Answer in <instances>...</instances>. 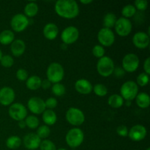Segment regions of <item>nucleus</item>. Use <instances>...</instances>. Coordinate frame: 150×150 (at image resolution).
Wrapping results in <instances>:
<instances>
[{
  "label": "nucleus",
  "instance_id": "a878e982",
  "mask_svg": "<svg viewBox=\"0 0 150 150\" xmlns=\"http://www.w3.org/2000/svg\"><path fill=\"white\" fill-rule=\"evenodd\" d=\"M117 16L115 14L112 13H108L105 15L103 18V28H106V29H110L114 27L115 23L117 22Z\"/></svg>",
  "mask_w": 150,
  "mask_h": 150
},
{
  "label": "nucleus",
  "instance_id": "bb28decb",
  "mask_svg": "<svg viewBox=\"0 0 150 150\" xmlns=\"http://www.w3.org/2000/svg\"><path fill=\"white\" fill-rule=\"evenodd\" d=\"M38 5L35 2H29L25 6L24 15L28 18H32L38 13Z\"/></svg>",
  "mask_w": 150,
  "mask_h": 150
},
{
  "label": "nucleus",
  "instance_id": "a19ab883",
  "mask_svg": "<svg viewBox=\"0 0 150 150\" xmlns=\"http://www.w3.org/2000/svg\"><path fill=\"white\" fill-rule=\"evenodd\" d=\"M117 134L122 137H126L128 136V129L125 125H120L117 128Z\"/></svg>",
  "mask_w": 150,
  "mask_h": 150
},
{
  "label": "nucleus",
  "instance_id": "f257e3e1",
  "mask_svg": "<svg viewBox=\"0 0 150 150\" xmlns=\"http://www.w3.org/2000/svg\"><path fill=\"white\" fill-rule=\"evenodd\" d=\"M56 13L66 19H73L79 14V7L74 0H59L54 6Z\"/></svg>",
  "mask_w": 150,
  "mask_h": 150
},
{
  "label": "nucleus",
  "instance_id": "37998d69",
  "mask_svg": "<svg viewBox=\"0 0 150 150\" xmlns=\"http://www.w3.org/2000/svg\"><path fill=\"white\" fill-rule=\"evenodd\" d=\"M144 73H146L147 75L150 74V58L148 57L144 61Z\"/></svg>",
  "mask_w": 150,
  "mask_h": 150
},
{
  "label": "nucleus",
  "instance_id": "3c124183",
  "mask_svg": "<svg viewBox=\"0 0 150 150\" xmlns=\"http://www.w3.org/2000/svg\"><path fill=\"white\" fill-rule=\"evenodd\" d=\"M146 150H150V149H149V148H147V149H146Z\"/></svg>",
  "mask_w": 150,
  "mask_h": 150
},
{
  "label": "nucleus",
  "instance_id": "1a4fd4ad",
  "mask_svg": "<svg viewBox=\"0 0 150 150\" xmlns=\"http://www.w3.org/2000/svg\"><path fill=\"white\" fill-rule=\"evenodd\" d=\"M79 38V31L76 27L73 26H67L61 34V39L65 45H70L78 40Z\"/></svg>",
  "mask_w": 150,
  "mask_h": 150
},
{
  "label": "nucleus",
  "instance_id": "c756f323",
  "mask_svg": "<svg viewBox=\"0 0 150 150\" xmlns=\"http://www.w3.org/2000/svg\"><path fill=\"white\" fill-rule=\"evenodd\" d=\"M25 123H26V126L30 129H37L39 126L40 121L39 119L35 116H29L26 117V119L24 120Z\"/></svg>",
  "mask_w": 150,
  "mask_h": 150
},
{
  "label": "nucleus",
  "instance_id": "473e14b6",
  "mask_svg": "<svg viewBox=\"0 0 150 150\" xmlns=\"http://www.w3.org/2000/svg\"><path fill=\"white\" fill-rule=\"evenodd\" d=\"M95 94L99 97H104L108 94V89L105 85L102 83H98L93 86V89Z\"/></svg>",
  "mask_w": 150,
  "mask_h": 150
},
{
  "label": "nucleus",
  "instance_id": "7c9ffc66",
  "mask_svg": "<svg viewBox=\"0 0 150 150\" xmlns=\"http://www.w3.org/2000/svg\"><path fill=\"white\" fill-rule=\"evenodd\" d=\"M51 91H52L53 94L54 95L57 97H61L65 94L66 89L64 85L60 83H54L53 85L52 88H51Z\"/></svg>",
  "mask_w": 150,
  "mask_h": 150
},
{
  "label": "nucleus",
  "instance_id": "72a5a7b5",
  "mask_svg": "<svg viewBox=\"0 0 150 150\" xmlns=\"http://www.w3.org/2000/svg\"><path fill=\"white\" fill-rule=\"evenodd\" d=\"M149 81V75H147L145 73H142L139 75L136 79V82L138 86H145L148 84Z\"/></svg>",
  "mask_w": 150,
  "mask_h": 150
},
{
  "label": "nucleus",
  "instance_id": "4c0bfd02",
  "mask_svg": "<svg viewBox=\"0 0 150 150\" xmlns=\"http://www.w3.org/2000/svg\"><path fill=\"white\" fill-rule=\"evenodd\" d=\"M134 7L136 10L140 11H144L148 7V2L146 0H136L134 3Z\"/></svg>",
  "mask_w": 150,
  "mask_h": 150
},
{
  "label": "nucleus",
  "instance_id": "c03bdc74",
  "mask_svg": "<svg viewBox=\"0 0 150 150\" xmlns=\"http://www.w3.org/2000/svg\"><path fill=\"white\" fill-rule=\"evenodd\" d=\"M51 83L48 80V79H45V80L42 81L41 82V86L43 89H48L51 87Z\"/></svg>",
  "mask_w": 150,
  "mask_h": 150
},
{
  "label": "nucleus",
  "instance_id": "8fccbe9b",
  "mask_svg": "<svg viewBox=\"0 0 150 150\" xmlns=\"http://www.w3.org/2000/svg\"><path fill=\"white\" fill-rule=\"evenodd\" d=\"M57 150H67V149H64V148H61V149H57Z\"/></svg>",
  "mask_w": 150,
  "mask_h": 150
},
{
  "label": "nucleus",
  "instance_id": "c9c22d12",
  "mask_svg": "<svg viewBox=\"0 0 150 150\" xmlns=\"http://www.w3.org/2000/svg\"><path fill=\"white\" fill-rule=\"evenodd\" d=\"M40 149V150H57L55 144L51 141L46 139L41 142Z\"/></svg>",
  "mask_w": 150,
  "mask_h": 150
},
{
  "label": "nucleus",
  "instance_id": "9b49d317",
  "mask_svg": "<svg viewBox=\"0 0 150 150\" xmlns=\"http://www.w3.org/2000/svg\"><path fill=\"white\" fill-rule=\"evenodd\" d=\"M114 27L117 35L120 37H126L130 34L133 26L129 19L122 17L117 19Z\"/></svg>",
  "mask_w": 150,
  "mask_h": 150
},
{
  "label": "nucleus",
  "instance_id": "39448f33",
  "mask_svg": "<svg viewBox=\"0 0 150 150\" xmlns=\"http://www.w3.org/2000/svg\"><path fill=\"white\" fill-rule=\"evenodd\" d=\"M120 93L122 98L126 101H132L139 94V86L136 82L128 81L122 85Z\"/></svg>",
  "mask_w": 150,
  "mask_h": 150
},
{
  "label": "nucleus",
  "instance_id": "20e7f679",
  "mask_svg": "<svg viewBox=\"0 0 150 150\" xmlns=\"http://www.w3.org/2000/svg\"><path fill=\"white\" fill-rule=\"evenodd\" d=\"M84 134L80 128L75 127L72 128L67 132L66 135V143L70 147L76 148L79 147L83 142Z\"/></svg>",
  "mask_w": 150,
  "mask_h": 150
},
{
  "label": "nucleus",
  "instance_id": "79ce46f5",
  "mask_svg": "<svg viewBox=\"0 0 150 150\" xmlns=\"http://www.w3.org/2000/svg\"><path fill=\"white\" fill-rule=\"evenodd\" d=\"M113 73L114 74V76H116L117 78H122L123 76L125 75V71L123 70L122 67H114V70Z\"/></svg>",
  "mask_w": 150,
  "mask_h": 150
},
{
  "label": "nucleus",
  "instance_id": "2eb2a0df",
  "mask_svg": "<svg viewBox=\"0 0 150 150\" xmlns=\"http://www.w3.org/2000/svg\"><path fill=\"white\" fill-rule=\"evenodd\" d=\"M15 92L11 87L4 86L0 89V104L7 106L13 103L15 100Z\"/></svg>",
  "mask_w": 150,
  "mask_h": 150
},
{
  "label": "nucleus",
  "instance_id": "f03ea898",
  "mask_svg": "<svg viewBox=\"0 0 150 150\" xmlns=\"http://www.w3.org/2000/svg\"><path fill=\"white\" fill-rule=\"evenodd\" d=\"M47 79L51 83H59L64 79V70L62 66L58 62H53L49 64L46 71Z\"/></svg>",
  "mask_w": 150,
  "mask_h": 150
},
{
  "label": "nucleus",
  "instance_id": "a18cd8bd",
  "mask_svg": "<svg viewBox=\"0 0 150 150\" xmlns=\"http://www.w3.org/2000/svg\"><path fill=\"white\" fill-rule=\"evenodd\" d=\"M18 127H20L21 129H24L25 127H26L24 120H21V121L18 122Z\"/></svg>",
  "mask_w": 150,
  "mask_h": 150
},
{
  "label": "nucleus",
  "instance_id": "c85d7f7f",
  "mask_svg": "<svg viewBox=\"0 0 150 150\" xmlns=\"http://www.w3.org/2000/svg\"><path fill=\"white\" fill-rule=\"evenodd\" d=\"M136 13V9L133 4H127L125 6L122 10V15L123 18L128 19L129 18H132Z\"/></svg>",
  "mask_w": 150,
  "mask_h": 150
},
{
  "label": "nucleus",
  "instance_id": "49530a36",
  "mask_svg": "<svg viewBox=\"0 0 150 150\" xmlns=\"http://www.w3.org/2000/svg\"><path fill=\"white\" fill-rule=\"evenodd\" d=\"M81 3H82V4H90V3L92 2V0H87V1H84V0H81L80 1Z\"/></svg>",
  "mask_w": 150,
  "mask_h": 150
},
{
  "label": "nucleus",
  "instance_id": "e433bc0d",
  "mask_svg": "<svg viewBox=\"0 0 150 150\" xmlns=\"http://www.w3.org/2000/svg\"><path fill=\"white\" fill-rule=\"evenodd\" d=\"M92 54L95 56L96 58L100 59L104 57L105 54V49L103 47L100 45H95L92 48Z\"/></svg>",
  "mask_w": 150,
  "mask_h": 150
},
{
  "label": "nucleus",
  "instance_id": "dca6fc26",
  "mask_svg": "<svg viewBox=\"0 0 150 150\" xmlns=\"http://www.w3.org/2000/svg\"><path fill=\"white\" fill-rule=\"evenodd\" d=\"M133 42L136 48L144 49L149 45V36L145 32H136L133 37Z\"/></svg>",
  "mask_w": 150,
  "mask_h": 150
},
{
  "label": "nucleus",
  "instance_id": "7ed1b4c3",
  "mask_svg": "<svg viewBox=\"0 0 150 150\" xmlns=\"http://www.w3.org/2000/svg\"><path fill=\"white\" fill-rule=\"evenodd\" d=\"M114 67L115 66L112 59L106 56L99 59L97 63V70L98 73L103 77H108L112 75Z\"/></svg>",
  "mask_w": 150,
  "mask_h": 150
},
{
  "label": "nucleus",
  "instance_id": "0eeeda50",
  "mask_svg": "<svg viewBox=\"0 0 150 150\" xmlns=\"http://www.w3.org/2000/svg\"><path fill=\"white\" fill-rule=\"evenodd\" d=\"M8 113L13 120L18 122L24 120L27 117V109L23 104L19 103L12 104L9 108Z\"/></svg>",
  "mask_w": 150,
  "mask_h": 150
},
{
  "label": "nucleus",
  "instance_id": "ddd939ff",
  "mask_svg": "<svg viewBox=\"0 0 150 150\" xmlns=\"http://www.w3.org/2000/svg\"><path fill=\"white\" fill-rule=\"evenodd\" d=\"M27 107L29 111L35 114H41L45 111V101L38 97H32L28 100Z\"/></svg>",
  "mask_w": 150,
  "mask_h": 150
},
{
  "label": "nucleus",
  "instance_id": "b1692460",
  "mask_svg": "<svg viewBox=\"0 0 150 150\" xmlns=\"http://www.w3.org/2000/svg\"><path fill=\"white\" fill-rule=\"evenodd\" d=\"M15 40V35L13 31L4 30L0 33V43L2 45H9Z\"/></svg>",
  "mask_w": 150,
  "mask_h": 150
},
{
  "label": "nucleus",
  "instance_id": "4be33fe9",
  "mask_svg": "<svg viewBox=\"0 0 150 150\" xmlns=\"http://www.w3.org/2000/svg\"><path fill=\"white\" fill-rule=\"evenodd\" d=\"M42 120L45 124L48 125H54L57 120V116L53 110H45L42 113Z\"/></svg>",
  "mask_w": 150,
  "mask_h": 150
},
{
  "label": "nucleus",
  "instance_id": "9d476101",
  "mask_svg": "<svg viewBox=\"0 0 150 150\" xmlns=\"http://www.w3.org/2000/svg\"><path fill=\"white\" fill-rule=\"evenodd\" d=\"M29 24V18L25 15L18 13L12 18L10 25L15 32H21L26 29Z\"/></svg>",
  "mask_w": 150,
  "mask_h": 150
},
{
  "label": "nucleus",
  "instance_id": "6ab92c4d",
  "mask_svg": "<svg viewBox=\"0 0 150 150\" xmlns=\"http://www.w3.org/2000/svg\"><path fill=\"white\" fill-rule=\"evenodd\" d=\"M43 35L46 39L49 40H53L57 37L59 33L58 26L54 23H48L44 26Z\"/></svg>",
  "mask_w": 150,
  "mask_h": 150
},
{
  "label": "nucleus",
  "instance_id": "4468645a",
  "mask_svg": "<svg viewBox=\"0 0 150 150\" xmlns=\"http://www.w3.org/2000/svg\"><path fill=\"white\" fill-rule=\"evenodd\" d=\"M147 134V130L144 126L136 125L133 126L128 131V136L133 142H140L145 139Z\"/></svg>",
  "mask_w": 150,
  "mask_h": 150
},
{
  "label": "nucleus",
  "instance_id": "cd10ccee",
  "mask_svg": "<svg viewBox=\"0 0 150 150\" xmlns=\"http://www.w3.org/2000/svg\"><path fill=\"white\" fill-rule=\"evenodd\" d=\"M21 139L18 136H10L6 141V145H7V146L9 149H18L21 146Z\"/></svg>",
  "mask_w": 150,
  "mask_h": 150
},
{
  "label": "nucleus",
  "instance_id": "09e8293b",
  "mask_svg": "<svg viewBox=\"0 0 150 150\" xmlns=\"http://www.w3.org/2000/svg\"><path fill=\"white\" fill-rule=\"evenodd\" d=\"M2 52H1V50H0V60H1V57H2Z\"/></svg>",
  "mask_w": 150,
  "mask_h": 150
},
{
  "label": "nucleus",
  "instance_id": "ea45409f",
  "mask_svg": "<svg viewBox=\"0 0 150 150\" xmlns=\"http://www.w3.org/2000/svg\"><path fill=\"white\" fill-rule=\"evenodd\" d=\"M57 100L56 98H49L45 100V108H47L48 109L52 110L54 108H55L57 105Z\"/></svg>",
  "mask_w": 150,
  "mask_h": 150
},
{
  "label": "nucleus",
  "instance_id": "f704fd0d",
  "mask_svg": "<svg viewBox=\"0 0 150 150\" xmlns=\"http://www.w3.org/2000/svg\"><path fill=\"white\" fill-rule=\"evenodd\" d=\"M0 63L4 67H11L14 64V59L10 55H4L0 60Z\"/></svg>",
  "mask_w": 150,
  "mask_h": 150
},
{
  "label": "nucleus",
  "instance_id": "412c9836",
  "mask_svg": "<svg viewBox=\"0 0 150 150\" xmlns=\"http://www.w3.org/2000/svg\"><path fill=\"white\" fill-rule=\"evenodd\" d=\"M136 102L138 106L141 108H146L150 105L149 95L146 92H141L136 97Z\"/></svg>",
  "mask_w": 150,
  "mask_h": 150
},
{
  "label": "nucleus",
  "instance_id": "a211bd4d",
  "mask_svg": "<svg viewBox=\"0 0 150 150\" xmlns=\"http://www.w3.org/2000/svg\"><path fill=\"white\" fill-rule=\"evenodd\" d=\"M75 89L79 93L82 95H89L93 89L92 83L86 79H79L75 83Z\"/></svg>",
  "mask_w": 150,
  "mask_h": 150
},
{
  "label": "nucleus",
  "instance_id": "393cba45",
  "mask_svg": "<svg viewBox=\"0 0 150 150\" xmlns=\"http://www.w3.org/2000/svg\"><path fill=\"white\" fill-rule=\"evenodd\" d=\"M108 104L114 108H121L124 104V99L118 94H114L111 95L108 99Z\"/></svg>",
  "mask_w": 150,
  "mask_h": 150
},
{
  "label": "nucleus",
  "instance_id": "2f4dec72",
  "mask_svg": "<svg viewBox=\"0 0 150 150\" xmlns=\"http://www.w3.org/2000/svg\"><path fill=\"white\" fill-rule=\"evenodd\" d=\"M37 135L40 139H46L51 134V130L49 127L47 125H42L40 127H38L37 130Z\"/></svg>",
  "mask_w": 150,
  "mask_h": 150
},
{
  "label": "nucleus",
  "instance_id": "de8ad7c7",
  "mask_svg": "<svg viewBox=\"0 0 150 150\" xmlns=\"http://www.w3.org/2000/svg\"><path fill=\"white\" fill-rule=\"evenodd\" d=\"M131 102L132 101H126V105H127V106H130V105H131Z\"/></svg>",
  "mask_w": 150,
  "mask_h": 150
},
{
  "label": "nucleus",
  "instance_id": "aec40b11",
  "mask_svg": "<svg viewBox=\"0 0 150 150\" xmlns=\"http://www.w3.org/2000/svg\"><path fill=\"white\" fill-rule=\"evenodd\" d=\"M26 50V44L22 40L17 39L11 43L10 51L15 57H20L23 55Z\"/></svg>",
  "mask_w": 150,
  "mask_h": 150
},
{
  "label": "nucleus",
  "instance_id": "58836bf2",
  "mask_svg": "<svg viewBox=\"0 0 150 150\" xmlns=\"http://www.w3.org/2000/svg\"><path fill=\"white\" fill-rule=\"evenodd\" d=\"M16 78L18 79L21 81H24L27 80V79L29 78L28 76V73L25 69L21 68L18 69L16 72Z\"/></svg>",
  "mask_w": 150,
  "mask_h": 150
},
{
  "label": "nucleus",
  "instance_id": "f8f14e48",
  "mask_svg": "<svg viewBox=\"0 0 150 150\" xmlns=\"http://www.w3.org/2000/svg\"><path fill=\"white\" fill-rule=\"evenodd\" d=\"M98 40L103 47H110L115 41V35L111 29L102 28L98 32Z\"/></svg>",
  "mask_w": 150,
  "mask_h": 150
},
{
  "label": "nucleus",
  "instance_id": "f3484780",
  "mask_svg": "<svg viewBox=\"0 0 150 150\" xmlns=\"http://www.w3.org/2000/svg\"><path fill=\"white\" fill-rule=\"evenodd\" d=\"M23 142V145L26 149L34 150L40 147L41 139L38 137L36 133H30L24 136Z\"/></svg>",
  "mask_w": 150,
  "mask_h": 150
},
{
  "label": "nucleus",
  "instance_id": "5701e85b",
  "mask_svg": "<svg viewBox=\"0 0 150 150\" xmlns=\"http://www.w3.org/2000/svg\"><path fill=\"white\" fill-rule=\"evenodd\" d=\"M41 82L42 80L38 76H32L28 78L26 80V86L30 90L35 91L40 88Z\"/></svg>",
  "mask_w": 150,
  "mask_h": 150
},
{
  "label": "nucleus",
  "instance_id": "423d86ee",
  "mask_svg": "<svg viewBox=\"0 0 150 150\" xmlns=\"http://www.w3.org/2000/svg\"><path fill=\"white\" fill-rule=\"evenodd\" d=\"M67 122L73 126H80L84 122L85 116L81 110L77 108H70L65 114Z\"/></svg>",
  "mask_w": 150,
  "mask_h": 150
},
{
  "label": "nucleus",
  "instance_id": "6e6552de",
  "mask_svg": "<svg viewBox=\"0 0 150 150\" xmlns=\"http://www.w3.org/2000/svg\"><path fill=\"white\" fill-rule=\"evenodd\" d=\"M139 59L135 54H126L122 59V68L127 73H133L139 66Z\"/></svg>",
  "mask_w": 150,
  "mask_h": 150
}]
</instances>
